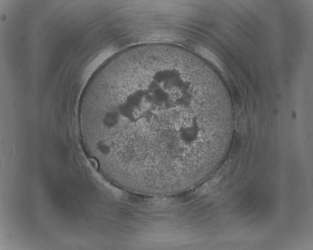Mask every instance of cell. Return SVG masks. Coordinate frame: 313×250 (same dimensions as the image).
Segmentation results:
<instances>
[{
	"label": "cell",
	"instance_id": "obj_1",
	"mask_svg": "<svg viewBox=\"0 0 313 250\" xmlns=\"http://www.w3.org/2000/svg\"><path fill=\"white\" fill-rule=\"evenodd\" d=\"M226 91L193 54L163 44L117 55L83 95L84 145L101 172L147 195L187 191L217 167L232 139Z\"/></svg>",
	"mask_w": 313,
	"mask_h": 250
}]
</instances>
